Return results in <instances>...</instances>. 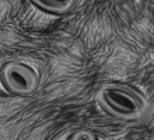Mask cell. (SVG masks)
Instances as JSON below:
<instances>
[{"instance_id": "1", "label": "cell", "mask_w": 154, "mask_h": 140, "mask_svg": "<svg viewBox=\"0 0 154 140\" xmlns=\"http://www.w3.org/2000/svg\"><path fill=\"white\" fill-rule=\"evenodd\" d=\"M97 101L107 112L122 120L138 118L147 109V101L140 92L118 83L103 84L97 91Z\"/></svg>"}, {"instance_id": "2", "label": "cell", "mask_w": 154, "mask_h": 140, "mask_svg": "<svg viewBox=\"0 0 154 140\" xmlns=\"http://www.w3.org/2000/svg\"><path fill=\"white\" fill-rule=\"evenodd\" d=\"M1 81L7 91L19 96H29L37 89L40 75L30 65L11 61L1 69Z\"/></svg>"}, {"instance_id": "3", "label": "cell", "mask_w": 154, "mask_h": 140, "mask_svg": "<svg viewBox=\"0 0 154 140\" xmlns=\"http://www.w3.org/2000/svg\"><path fill=\"white\" fill-rule=\"evenodd\" d=\"M30 1L38 8L54 14H63L69 12L76 2V0H30Z\"/></svg>"}, {"instance_id": "4", "label": "cell", "mask_w": 154, "mask_h": 140, "mask_svg": "<svg viewBox=\"0 0 154 140\" xmlns=\"http://www.w3.org/2000/svg\"><path fill=\"white\" fill-rule=\"evenodd\" d=\"M70 140H96V138L91 132L87 129H79L71 136Z\"/></svg>"}]
</instances>
